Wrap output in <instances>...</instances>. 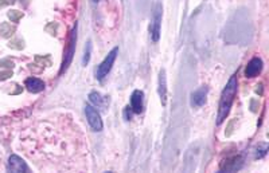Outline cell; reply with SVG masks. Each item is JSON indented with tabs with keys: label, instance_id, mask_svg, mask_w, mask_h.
Wrapping results in <instances>:
<instances>
[{
	"label": "cell",
	"instance_id": "cell-1",
	"mask_svg": "<svg viewBox=\"0 0 269 173\" xmlns=\"http://www.w3.org/2000/svg\"><path fill=\"white\" fill-rule=\"evenodd\" d=\"M237 77L233 75L232 78L229 79L228 85L225 86L224 91H222V95H221V99H219V108H218V119H217V124L221 125L225 121V118L228 117V114L230 112V108L233 105V101H235V97L237 94Z\"/></svg>",
	"mask_w": 269,
	"mask_h": 173
},
{
	"label": "cell",
	"instance_id": "cell-2",
	"mask_svg": "<svg viewBox=\"0 0 269 173\" xmlns=\"http://www.w3.org/2000/svg\"><path fill=\"white\" fill-rule=\"evenodd\" d=\"M162 16H163V5H162V3L158 0L154 7V12H152V18H151V25H150L151 36H152V40H154V42H158L160 38Z\"/></svg>",
	"mask_w": 269,
	"mask_h": 173
},
{
	"label": "cell",
	"instance_id": "cell-3",
	"mask_svg": "<svg viewBox=\"0 0 269 173\" xmlns=\"http://www.w3.org/2000/svg\"><path fill=\"white\" fill-rule=\"evenodd\" d=\"M117 54H119V47H115L109 54L106 55V58L101 62V64H99V67L96 70V78L99 79V81H102L106 75L109 74V71L113 67L116 58H117Z\"/></svg>",
	"mask_w": 269,
	"mask_h": 173
},
{
	"label": "cell",
	"instance_id": "cell-4",
	"mask_svg": "<svg viewBox=\"0 0 269 173\" xmlns=\"http://www.w3.org/2000/svg\"><path fill=\"white\" fill-rule=\"evenodd\" d=\"M85 114H86V118H88V122H89L90 128L93 129L95 132H101L104 124H102L100 113L97 112V109H96L95 106L86 105V106H85Z\"/></svg>",
	"mask_w": 269,
	"mask_h": 173
},
{
	"label": "cell",
	"instance_id": "cell-5",
	"mask_svg": "<svg viewBox=\"0 0 269 173\" xmlns=\"http://www.w3.org/2000/svg\"><path fill=\"white\" fill-rule=\"evenodd\" d=\"M75 42H77V25L71 31V35H70V40H69V46H67V49L65 51V57H64V62H62V69H61V73H64L67 67H69V64L71 63V60H73V55H74L75 51Z\"/></svg>",
	"mask_w": 269,
	"mask_h": 173
},
{
	"label": "cell",
	"instance_id": "cell-6",
	"mask_svg": "<svg viewBox=\"0 0 269 173\" xmlns=\"http://www.w3.org/2000/svg\"><path fill=\"white\" fill-rule=\"evenodd\" d=\"M8 169L11 172L20 173V172H30V169L27 167V164L16 154H12L8 158Z\"/></svg>",
	"mask_w": 269,
	"mask_h": 173
},
{
	"label": "cell",
	"instance_id": "cell-7",
	"mask_svg": "<svg viewBox=\"0 0 269 173\" xmlns=\"http://www.w3.org/2000/svg\"><path fill=\"white\" fill-rule=\"evenodd\" d=\"M207 91H209V89L206 86H202L198 90H195L194 93L191 94V106L201 108L202 105H204L206 97H207Z\"/></svg>",
	"mask_w": 269,
	"mask_h": 173
},
{
	"label": "cell",
	"instance_id": "cell-8",
	"mask_svg": "<svg viewBox=\"0 0 269 173\" xmlns=\"http://www.w3.org/2000/svg\"><path fill=\"white\" fill-rule=\"evenodd\" d=\"M159 86H158V93H159L162 105H167V77H166V70L162 69L159 73Z\"/></svg>",
	"mask_w": 269,
	"mask_h": 173
},
{
	"label": "cell",
	"instance_id": "cell-9",
	"mask_svg": "<svg viewBox=\"0 0 269 173\" xmlns=\"http://www.w3.org/2000/svg\"><path fill=\"white\" fill-rule=\"evenodd\" d=\"M261 70H263V60L260 58H253L245 69V75L249 77V78H253V77L261 73Z\"/></svg>",
	"mask_w": 269,
	"mask_h": 173
},
{
	"label": "cell",
	"instance_id": "cell-10",
	"mask_svg": "<svg viewBox=\"0 0 269 173\" xmlns=\"http://www.w3.org/2000/svg\"><path fill=\"white\" fill-rule=\"evenodd\" d=\"M242 167V158L233 157L230 160H225V163L221 165L222 172H237Z\"/></svg>",
	"mask_w": 269,
	"mask_h": 173
},
{
	"label": "cell",
	"instance_id": "cell-11",
	"mask_svg": "<svg viewBox=\"0 0 269 173\" xmlns=\"http://www.w3.org/2000/svg\"><path fill=\"white\" fill-rule=\"evenodd\" d=\"M143 91L140 90H134L131 97V109L134 113H141L143 112Z\"/></svg>",
	"mask_w": 269,
	"mask_h": 173
},
{
	"label": "cell",
	"instance_id": "cell-12",
	"mask_svg": "<svg viewBox=\"0 0 269 173\" xmlns=\"http://www.w3.org/2000/svg\"><path fill=\"white\" fill-rule=\"evenodd\" d=\"M25 85L30 93H40L42 90L45 89V84H43V81H40V79L38 78H34V77L26 79Z\"/></svg>",
	"mask_w": 269,
	"mask_h": 173
},
{
	"label": "cell",
	"instance_id": "cell-13",
	"mask_svg": "<svg viewBox=\"0 0 269 173\" xmlns=\"http://www.w3.org/2000/svg\"><path fill=\"white\" fill-rule=\"evenodd\" d=\"M89 99L92 104L95 105L96 108H99L101 110L106 109V105H108V99L105 98L104 95H101L97 91H92L89 94Z\"/></svg>",
	"mask_w": 269,
	"mask_h": 173
},
{
	"label": "cell",
	"instance_id": "cell-14",
	"mask_svg": "<svg viewBox=\"0 0 269 173\" xmlns=\"http://www.w3.org/2000/svg\"><path fill=\"white\" fill-rule=\"evenodd\" d=\"M90 53H92V42L89 40V42L86 43V46H85V54H84V58H82V63H84L85 66L89 63Z\"/></svg>",
	"mask_w": 269,
	"mask_h": 173
},
{
	"label": "cell",
	"instance_id": "cell-15",
	"mask_svg": "<svg viewBox=\"0 0 269 173\" xmlns=\"http://www.w3.org/2000/svg\"><path fill=\"white\" fill-rule=\"evenodd\" d=\"M267 149H268L267 144H263L261 148H257V157H264L265 153H267Z\"/></svg>",
	"mask_w": 269,
	"mask_h": 173
},
{
	"label": "cell",
	"instance_id": "cell-16",
	"mask_svg": "<svg viewBox=\"0 0 269 173\" xmlns=\"http://www.w3.org/2000/svg\"><path fill=\"white\" fill-rule=\"evenodd\" d=\"M131 110H132V109H131L130 106H127V108H125L124 113H125V117H127L125 119H131Z\"/></svg>",
	"mask_w": 269,
	"mask_h": 173
},
{
	"label": "cell",
	"instance_id": "cell-17",
	"mask_svg": "<svg viewBox=\"0 0 269 173\" xmlns=\"http://www.w3.org/2000/svg\"><path fill=\"white\" fill-rule=\"evenodd\" d=\"M93 1H95V3H97V1H99V0H93Z\"/></svg>",
	"mask_w": 269,
	"mask_h": 173
}]
</instances>
